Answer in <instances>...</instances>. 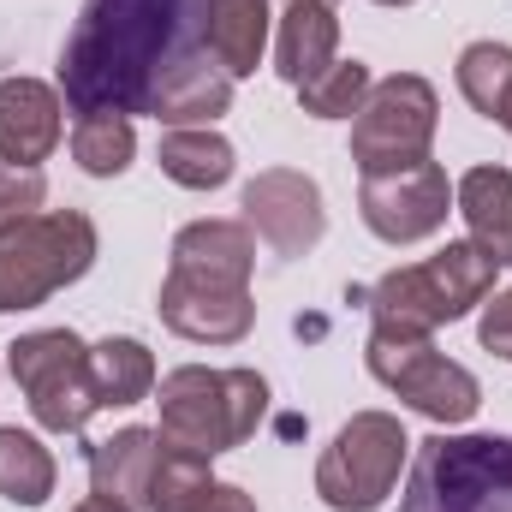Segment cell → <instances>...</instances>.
<instances>
[{"label":"cell","mask_w":512,"mask_h":512,"mask_svg":"<svg viewBox=\"0 0 512 512\" xmlns=\"http://www.w3.org/2000/svg\"><path fill=\"white\" fill-rule=\"evenodd\" d=\"M459 215L471 227V245L512 268V173L507 167H471L459 179Z\"/></svg>","instance_id":"18"},{"label":"cell","mask_w":512,"mask_h":512,"mask_svg":"<svg viewBox=\"0 0 512 512\" xmlns=\"http://www.w3.org/2000/svg\"><path fill=\"white\" fill-rule=\"evenodd\" d=\"M149 477H155V429L131 423L108 441H90V495H108L120 507H149Z\"/></svg>","instance_id":"16"},{"label":"cell","mask_w":512,"mask_h":512,"mask_svg":"<svg viewBox=\"0 0 512 512\" xmlns=\"http://www.w3.org/2000/svg\"><path fill=\"white\" fill-rule=\"evenodd\" d=\"M370 376L399 393L411 411H423L429 423H471L477 405H483V387L465 364L441 358L429 340H387V334H370Z\"/></svg>","instance_id":"10"},{"label":"cell","mask_w":512,"mask_h":512,"mask_svg":"<svg viewBox=\"0 0 512 512\" xmlns=\"http://www.w3.org/2000/svg\"><path fill=\"white\" fill-rule=\"evenodd\" d=\"M447 203H453V185H447L441 161L364 173V191H358V215H364V227L382 245H417V239L441 233L447 227Z\"/></svg>","instance_id":"11"},{"label":"cell","mask_w":512,"mask_h":512,"mask_svg":"<svg viewBox=\"0 0 512 512\" xmlns=\"http://www.w3.org/2000/svg\"><path fill=\"white\" fill-rule=\"evenodd\" d=\"M334 48H340V18H334V6L292 0L286 18H280L274 72H280L286 84H304V78H316L322 66H334Z\"/></svg>","instance_id":"17"},{"label":"cell","mask_w":512,"mask_h":512,"mask_svg":"<svg viewBox=\"0 0 512 512\" xmlns=\"http://www.w3.org/2000/svg\"><path fill=\"white\" fill-rule=\"evenodd\" d=\"M268 48V0H215L209 6V54L239 84L262 66Z\"/></svg>","instance_id":"19"},{"label":"cell","mask_w":512,"mask_h":512,"mask_svg":"<svg viewBox=\"0 0 512 512\" xmlns=\"http://www.w3.org/2000/svg\"><path fill=\"white\" fill-rule=\"evenodd\" d=\"M256 239L245 221H191L173 239L161 280V322L197 346H239L256 328L251 304Z\"/></svg>","instance_id":"2"},{"label":"cell","mask_w":512,"mask_h":512,"mask_svg":"<svg viewBox=\"0 0 512 512\" xmlns=\"http://www.w3.org/2000/svg\"><path fill=\"white\" fill-rule=\"evenodd\" d=\"M405 453H411V435L399 417L387 411H358L334 447L316 459V495L322 507L334 512H376L399 489V471H405Z\"/></svg>","instance_id":"8"},{"label":"cell","mask_w":512,"mask_h":512,"mask_svg":"<svg viewBox=\"0 0 512 512\" xmlns=\"http://www.w3.org/2000/svg\"><path fill=\"white\" fill-rule=\"evenodd\" d=\"M66 131V108L60 90L42 78H0V161L36 167L60 149Z\"/></svg>","instance_id":"13"},{"label":"cell","mask_w":512,"mask_h":512,"mask_svg":"<svg viewBox=\"0 0 512 512\" xmlns=\"http://www.w3.org/2000/svg\"><path fill=\"white\" fill-rule=\"evenodd\" d=\"M161 423L155 441L215 459L245 447L268 411V382L256 370H209V364H185L173 376H161Z\"/></svg>","instance_id":"4"},{"label":"cell","mask_w":512,"mask_h":512,"mask_svg":"<svg viewBox=\"0 0 512 512\" xmlns=\"http://www.w3.org/2000/svg\"><path fill=\"white\" fill-rule=\"evenodd\" d=\"M96 262V221L84 209H48L0 233V316L48 304Z\"/></svg>","instance_id":"6"},{"label":"cell","mask_w":512,"mask_h":512,"mask_svg":"<svg viewBox=\"0 0 512 512\" xmlns=\"http://www.w3.org/2000/svg\"><path fill=\"white\" fill-rule=\"evenodd\" d=\"M459 90H465V102L483 120H501V108H507V96H512V48H501V42H471L459 54Z\"/></svg>","instance_id":"25"},{"label":"cell","mask_w":512,"mask_h":512,"mask_svg":"<svg viewBox=\"0 0 512 512\" xmlns=\"http://www.w3.org/2000/svg\"><path fill=\"white\" fill-rule=\"evenodd\" d=\"M72 512H131V507H120V501H108V495H90V501H78Z\"/></svg>","instance_id":"28"},{"label":"cell","mask_w":512,"mask_h":512,"mask_svg":"<svg viewBox=\"0 0 512 512\" xmlns=\"http://www.w3.org/2000/svg\"><path fill=\"white\" fill-rule=\"evenodd\" d=\"M54 453L30 435V429H18V423H6L0 429V495L12 501V507H42L48 495H54Z\"/></svg>","instance_id":"21"},{"label":"cell","mask_w":512,"mask_h":512,"mask_svg":"<svg viewBox=\"0 0 512 512\" xmlns=\"http://www.w3.org/2000/svg\"><path fill=\"white\" fill-rule=\"evenodd\" d=\"M149 512H256L239 483L209 477V459L161 447L155 441V477H149Z\"/></svg>","instance_id":"14"},{"label":"cell","mask_w":512,"mask_h":512,"mask_svg":"<svg viewBox=\"0 0 512 512\" xmlns=\"http://www.w3.org/2000/svg\"><path fill=\"white\" fill-rule=\"evenodd\" d=\"M376 6H411V0H376Z\"/></svg>","instance_id":"30"},{"label":"cell","mask_w":512,"mask_h":512,"mask_svg":"<svg viewBox=\"0 0 512 512\" xmlns=\"http://www.w3.org/2000/svg\"><path fill=\"white\" fill-rule=\"evenodd\" d=\"M477 334H483V346H489L495 358H507V364H512V286H507V292H495V304H483Z\"/></svg>","instance_id":"27"},{"label":"cell","mask_w":512,"mask_h":512,"mask_svg":"<svg viewBox=\"0 0 512 512\" xmlns=\"http://www.w3.org/2000/svg\"><path fill=\"white\" fill-rule=\"evenodd\" d=\"M6 370L24 387L30 417L42 429H54V435H78L102 411V393H96V376H90V346L72 328L18 334L6 346Z\"/></svg>","instance_id":"7"},{"label":"cell","mask_w":512,"mask_h":512,"mask_svg":"<svg viewBox=\"0 0 512 512\" xmlns=\"http://www.w3.org/2000/svg\"><path fill=\"white\" fill-rule=\"evenodd\" d=\"M370 84H376V78H370L364 60H334V66H322L316 78L298 84V102H304V114H316V120H352V114L364 108Z\"/></svg>","instance_id":"24"},{"label":"cell","mask_w":512,"mask_h":512,"mask_svg":"<svg viewBox=\"0 0 512 512\" xmlns=\"http://www.w3.org/2000/svg\"><path fill=\"white\" fill-rule=\"evenodd\" d=\"M227 108H233V78L215 66V54H203V60L167 72V78L149 90V102H143V114L161 120L167 131L173 126H215Z\"/></svg>","instance_id":"15"},{"label":"cell","mask_w":512,"mask_h":512,"mask_svg":"<svg viewBox=\"0 0 512 512\" xmlns=\"http://www.w3.org/2000/svg\"><path fill=\"white\" fill-rule=\"evenodd\" d=\"M501 131H512V96H507V108H501V120H495Z\"/></svg>","instance_id":"29"},{"label":"cell","mask_w":512,"mask_h":512,"mask_svg":"<svg viewBox=\"0 0 512 512\" xmlns=\"http://www.w3.org/2000/svg\"><path fill=\"white\" fill-rule=\"evenodd\" d=\"M495 268L501 262L489 251H477L471 239H453L411 268L382 274L370 292V322L387 340H429L441 322H459L495 292Z\"/></svg>","instance_id":"3"},{"label":"cell","mask_w":512,"mask_h":512,"mask_svg":"<svg viewBox=\"0 0 512 512\" xmlns=\"http://www.w3.org/2000/svg\"><path fill=\"white\" fill-rule=\"evenodd\" d=\"M215 0H84L60 54L72 114H143L149 90L209 54Z\"/></svg>","instance_id":"1"},{"label":"cell","mask_w":512,"mask_h":512,"mask_svg":"<svg viewBox=\"0 0 512 512\" xmlns=\"http://www.w3.org/2000/svg\"><path fill=\"white\" fill-rule=\"evenodd\" d=\"M90 376H96V393H102V405H137V399H149L155 393V358H149V346L143 340H102V346H90Z\"/></svg>","instance_id":"22"},{"label":"cell","mask_w":512,"mask_h":512,"mask_svg":"<svg viewBox=\"0 0 512 512\" xmlns=\"http://www.w3.org/2000/svg\"><path fill=\"white\" fill-rule=\"evenodd\" d=\"M441 102L429 90V78L417 72H393L382 84H370L364 108L352 114V161L358 173H393L411 161H429Z\"/></svg>","instance_id":"9"},{"label":"cell","mask_w":512,"mask_h":512,"mask_svg":"<svg viewBox=\"0 0 512 512\" xmlns=\"http://www.w3.org/2000/svg\"><path fill=\"white\" fill-rule=\"evenodd\" d=\"M137 155V131L126 114H78L72 126V161L90 179H120Z\"/></svg>","instance_id":"23"},{"label":"cell","mask_w":512,"mask_h":512,"mask_svg":"<svg viewBox=\"0 0 512 512\" xmlns=\"http://www.w3.org/2000/svg\"><path fill=\"white\" fill-rule=\"evenodd\" d=\"M161 173L185 191H215L233 179V143L209 126H173L161 137Z\"/></svg>","instance_id":"20"},{"label":"cell","mask_w":512,"mask_h":512,"mask_svg":"<svg viewBox=\"0 0 512 512\" xmlns=\"http://www.w3.org/2000/svg\"><path fill=\"white\" fill-rule=\"evenodd\" d=\"M245 227L268 245L274 256H304L322 245L328 233V209L310 173L292 167H268L245 185Z\"/></svg>","instance_id":"12"},{"label":"cell","mask_w":512,"mask_h":512,"mask_svg":"<svg viewBox=\"0 0 512 512\" xmlns=\"http://www.w3.org/2000/svg\"><path fill=\"white\" fill-rule=\"evenodd\" d=\"M399 512H512V435L417 441Z\"/></svg>","instance_id":"5"},{"label":"cell","mask_w":512,"mask_h":512,"mask_svg":"<svg viewBox=\"0 0 512 512\" xmlns=\"http://www.w3.org/2000/svg\"><path fill=\"white\" fill-rule=\"evenodd\" d=\"M42 197H48V179L42 167H18V161H0V233L42 215Z\"/></svg>","instance_id":"26"},{"label":"cell","mask_w":512,"mask_h":512,"mask_svg":"<svg viewBox=\"0 0 512 512\" xmlns=\"http://www.w3.org/2000/svg\"><path fill=\"white\" fill-rule=\"evenodd\" d=\"M286 6H292V0H286ZM316 6H334V0H316Z\"/></svg>","instance_id":"31"}]
</instances>
